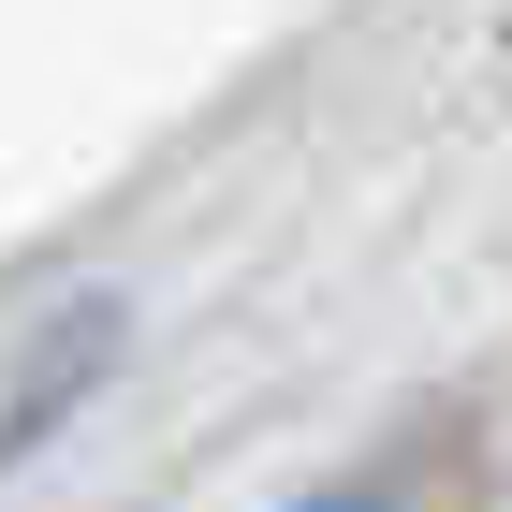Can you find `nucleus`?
I'll use <instances>...</instances> for the list:
<instances>
[{"mask_svg": "<svg viewBox=\"0 0 512 512\" xmlns=\"http://www.w3.org/2000/svg\"><path fill=\"white\" fill-rule=\"evenodd\" d=\"M308 512H381V498H308Z\"/></svg>", "mask_w": 512, "mask_h": 512, "instance_id": "1", "label": "nucleus"}]
</instances>
